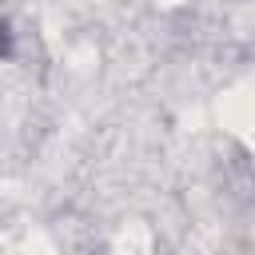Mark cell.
Masks as SVG:
<instances>
[{"label":"cell","instance_id":"obj_1","mask_svg":"<svg viewBox=\"0 0 255 255\" xmlns=\"http://www.w3.org/2000/svg\"><path fill=\"white\" fill-rule=\"evenodd\" d=\"M0 52H4V24H0Z\"/></svg>","mask_w":255,"mask_h":255}]
</instances>
